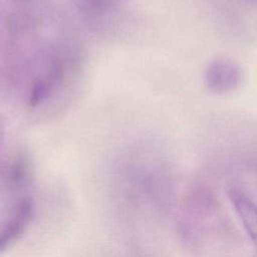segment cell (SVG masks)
I'll return each mask as SVG.
<instances>
[{"label": "cell", "instance_id": "1", "mask_svg": "<svg viewBox=\"0 0 257 257\" xmlns=\"http://www.w3.org/2000/svg\"><path fill=\"white\" fill-rule=\"evenodd\" d=\"M42 6L4 19L3 72L8 87L30 111L60 101L81 69V54Z\"/></svg>", "mask_w": 257, "mask_h": 257}, {"label": "cell", "instance_id": "3", "mask_svg": "<svg viewBox=\"0 0 257 257\" xmlns=\"http://www.w3.org/2000/svg\"><path fill=\"white\" fill-rule=\"evenodd\" d=\"M2 188L10 201L31 195L33 166L30 156L23 150L8 154L2 165Z\"/></svg>", "mask_w": 257, "mask_h": 257}, {"label": "cell", "instance_id": "2", "mask_svg": "<svg viewBox=\"0 0 257 257\" xmlns=\"http://www.w3.org/2000/svg\"><path fill=\"white\" fill-rule=\"evenodd\" d=\"M217 209L213 192L206 186L192 187L184 196L178 218V232L183 242L193 245L197 242L200 229Z\"/></svg>", "mask_w": 257, "mask_h": 257}, {"label": "cell", "instance_id": "4", "mask_svg": "<svg viewBox=\"0 0 257 257\" xmlns=\"http://www.w3.org/2000/svg\"><path fill=\"white\" fill-rule=\"evenodd\" d=\"M36 213V204L32 195L11 201L0 229V251L9 250L31 225Z\"/></svg>", "mask_w": 257, "mask_h": 257}, {"label": "cell", "instance_id": "6", "mask_svg": "<svg viewBox=\"0 0 257 257\" xmlns=\"http://www.w3.org/2000/svg\"><path fill=\"white\" fill-rule=\"evenodd\" d=\"M126 0H79L82 18L92 27H104L121 11Z\"/></svg>", "mask_w": 257, "mask_h": 257}, {"label": "cell", "instance_id": "7", "mask_svg": "<svg viewBox=\"0 0 257 257\" xmlns=\"http://www.w3.org/2000/svg\"><path fill=\"white\" fill-rule=\"evenodd\" d=\"M228 197L239 215L244 228L257 249V206L245 192L238 188H231Z\"/></svg>", "mask_w": 257, "mask_h": 257}, {"label": "cell", "instance_id": "5", "mask_svg": "<svg viewBox=\"0 0 257 257\" xmlns=\"http://www.w3.org/2000/svg\"><path fill=\"white\" fill-rule=\"evenodd\" d=\"M243 81L241 65L228 57H216L206 66L204 83L209 91L225 94L236 90Z\"/></svg>", "mask_w": 257, "mask_h": 257}]
</instances>
